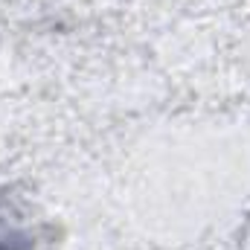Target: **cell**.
Wrapping results in <instances>:
<instances>
[{
	"label": "cell",
	"instance_id": "cell-1",
	"mask_svg": "<svg viewBox=\"0 0 250 250\" xmlns=\"http://www.w3.org/2000/svg\"><path fill=\"white\" fill-rule=\"evenodd\" d=\"M0 250H26L23 245H18V242H9V239H3L0 242Z\"/></svg>",
	"mask_w": 250,
	"mask_h": 250
}]
</instances>
